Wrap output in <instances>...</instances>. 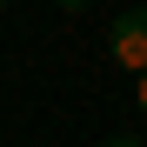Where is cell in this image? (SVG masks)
Here are the masks:
<instances>
[{"mask_svg": "<svg viewBox=\"0 0 147 147\" xmlns=\"http://www.w3.org/2000/svg\"><path fill=\"white\" fill-rule=\"evenodd\" d=\"M107 54H114V67L147 74V7H127V13L114 20V34H107Z\"/></svg>", "mask_w": 147, "mask_h": 147, "instance_id": "6da1fadb", "label": "cell"}, {"mask_svg": "<svg viewBox=\"0 0 147 147\" xmlns=\"http://www.w3.org/2000/svg\"><path fill=\"white\" fill-rule=\"evenodd\" d=\"M100 147H147V140H134V134H107Z\"/></svg>", "mask_w": 147, "mask_h": 147, "instance_id": "7a4b0ae2", "label": "cell"}, {"mask_svg": "<svg viewBox=\"0 0 147 147\" xmlns=\"http://www.w3.org/2000/svg\"><path fill=\"white\" fill-rule=\"evenodd\" d=\"M134 94H140V114H147V74H134Z\"/></svg>", "mask_w": 147, "mask_h": 147, "instance_id": "3957f363", "label": "cell"}, {"mask_svg": "<svg viewBox=\"0 0 147 147\" xmlns=\"http://www.w3.org/2000/svg\"><path fill=\"white\" fill-rule=\"evenodd\" d=\"M60 7H67V13H87V7H94V0H60Z\"/></svg>", "mask_w": 147, "mask_h": 147, "instance_id": "277c9868", "label": "cell"}, {"mask_svg": "<svg viewBox=\"0 0 147 147\" xmlns=\"http://www.w3.org/2000/svg\"><path fill=\"white\" fill-rule=\"evenodd\" d=\"M0 7H7V0H0Z\"/></svg>", "mask_w": 147, "mask_h": 147, "instance_id": "5b68a950", "label": "cell"}]
</instances>
